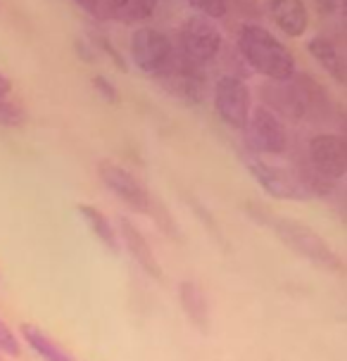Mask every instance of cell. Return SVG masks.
Here are the masks:
<instances>
[{
	"instance_id": "obj_27",
	"label": "cell",
	"mask_w": 347,
	"mask_h": 361,
	"mask_svg": "<svg viewBox=\"0 0 347 361\" xmlns=\"http://www.w3.org/2000/svg\"><path fill=\"white\" fill-rule=\"evenodd\" d=\"M12 93V81L0 72V95H10Z\"/></svg>"
},
{
	"instance_id": "obj_16",
	"label": "cell",
	"mask_w": 347,
	"mask_h": 361,
	"mask_svg": "<svg viewBox=\"0 0 347 361\" xmlns=\"http://www.w3.org/2000/svg\"><path fill=\"white\" fill-rule=\"evenodd\" d=\"M76 212H79V216L83 219V224L91 228V233L98 238L112 255H119V235H117V231H114V226L107 221V216L102 214L98 207H93V204H79Z\"/></svg>"
},
{
	"instance_id": "obj_1",
	"label": "cell",
	"mask_w": 347,
	"mask_h": 361,
	"mask_svg": "<svg viewBox=\"0 0 347 361\" xmlns=\"http://www.w3.org/2000/svg\"><path fill=\"white\" fill-rule=\"evenodd\" d=\"M238 50L257 74L276 83L295 76V55L260 24H243L238 31Z\"/></svg>"
},
{
	"instance_id": "obj_15",
	"label": "cell",
	"mask_w": 347,
	"mask_h": 361,
	"mask_svg": "<svg viewBox=\"0 0 347 361\" xmlns=\"http://www.w3.org/2000/svg\"><path fill=\"white\" fill-rule=\"evenodd\" d=\"M19 333H22L24 343H27L41 359H46V361H74L72 354L64 350V347L57 345L48 333H43L41 328H36L34 324H22L19 326Z\"/></svg>"
},
{
	"instance_id": "obj_26",
	"label": "cell",
	"mask_w": 347,
	"mask_h": 361,
	"mask_svg": "<svg viewBox=\"0 0 347 361\" xmlns=\"http://www.w3.org/2000/svg\"><path fill=\"white\" fill-rule=\"evenodd\" d=\"M236 3L243 10V15H255L257 12V0H236Z\"/></svg>"
},
{
	"instance_id": "obj_24",
	"label": "cell",
	"mask_w": 347,
	"mask_h": 361,
	"mask_svg": "<svg viewBox=\"0 0 347 361\" xmlns=\"http://www.w3.org/2000/svg\"><path fill=\"white\" fill-rule=\"evenodd\" d=\"M74 48H76V55H79L81 60H86V62H95V57H98L93 45L86 43V41H79V38L74 41Z\"/></svg>"
},
{
	"instance_id": "obj_25",
	"label": "cell",
	"mask_w": 347,
	"mask_h": 361,
	"mask_svg": "<svg viewBox=\"0 0 347 361\" xmlns=\"http://www.w3.org/2000/svg\"><path fill=\"white\" fill-rule=\"evenodd\" d=\"M317 8L321 15H333L338 8V0H317Z\"/></svg>"
},
{
	"instance_id": "obj_21",
	"label": "cell",
	"mask_w": 347,
	"mask_h": 361,
	"mask_svg": "<svg viewBox=\"0 0 347 361\" xmlns=\"http://www.w3.org/2000/svg\"><path fill=\"white\" fill-rule=\"evenodd\" d=\"M79 8L93 17L95 22H107L110 19V0H74Z\"/></svg>"
},
{
	"instance_id": "obj_18",
	"label": "cell",
	"mask_w": 347,
	"mask_h": 361,
	"mask_svg": "<svg viewBox=\"0 0 347 361\" xmlns=\"http://www.w3.org/2000/svg\"><path fill=\"white\" fill-rule=\"evenodd\" d=\"M24 119H27L24 109L19 107L10 95H0V126L15 128V126H22Z\"/></svg>"
},
{
	"instance_id": "obj_5",
	"label": "cell",
	"mask_w": 347,
	"mask_h": 361,
	"mask_svg": "<svg viewBox=\"0 0 347 361\" xmlns=\"http://www.w3.org/2000/svg\"><path fill=\"white\" fill-rule=\"evenodd\" d=\"M224 36L214 19L202 15H190L178 29V55L195 67L209 64L221 53Z\"/></svg>"
},
{
	"instance_id": "obj_3",
	"label": "cell",
	"mask_w": 347,
	"mask_h": 361,
	"mask_svg": "<svg viewBox=\"0 0 347 361\" xmlns=\"http://www.w3.org/2000/svg\"><path fill=\"white\" fill-rule=\"evenodd\" d=\"M131 57L133 64L140 69L143 74L152 76V79H159L169 72V67L176 62L178 50L176 45L164 31L152 29V27H138L131 34Z\"/></svg>"
},
{
	"instance_id": "obj_11",
	"label": "cell",
	"mask_w": 347,
	"mask_h": 361,
	"mask_svg": "<svg viewBox=\"0 0 347 361\" xmlns=\"http://www.w3.org/2000/svg\"><path fill=\"white\" fill-rule=\"evenodd\" d=\"M269 17L286 36L300 38L310 27V12L305 0H269Z\"/></svg>"
},
{
	"instance_id": "obj_2",
	"label": "cell",
	"mask_w": 347,
	"mask_h": 361,
	"mask_svg": "<svg viewBox=\"0 0 347 361\" xmlns=\"http://www.w3.org/2000/svg\"><path fill=\"white\" fill-rule=\"evenodd\" d=\"M255 212V219L260 224H267L269 228L279 235V240L288 245L293 252H298L300 257H305L307 262L317 264V267L326 271H340L343 269V259L329 243L321 238L317 231L310 226L295 221V219H284V216H274L260 209H250V214Z\"/></svg>"
},
{
	"instance_id": "obj_23",
	"label": "cell",
	"mask_w": 347,
	"mask_h": 361,
	"mask_svg": "<svg viewBox=\"0 0 347 361\" xmlns=\"http://www.w3.org/2000/svg\"><path fill=\"white\" fill-rule=\"evenodd\" d=\"M93 88H95V93H98L105 102H110V105H117L119 102V90L105 74L93 76Z\"/></svg>"
},
{
	"instance_id": "obj_22",
	"label": "cell",
	"mask_w": 347,
	"mask_h": 361,
	"mask_svg": "<svg viewBox=\"0 0 347 361\" xmlns=\"http://www.w3.org/2000/svg\"><path fill=\"white\" fill-rule=\"evenodd\" d=\"M0 352L8 354V357H22V347H19L17 335L10 331V326L0 319Z\"/></svg>"
},
{
	"instance_id": "obj_20",
	"label": "cell",
	"mask_w": 347,
	"mask_h": 361,
	"mask_svg": "<svg viewBox=\"0 0 347 361\" xmlns=\"http://www.w3.org/2000/svg\"><path fill=\"white\" fill-rule=\"evenodd\" d=\"M188 3L197 10V15L207 19H221L229 12V0H188Z\"/></svg>"
},
{
	"instance_id": "obj_14",
	"label": "cell",
	"mask_w": 347,
	"mask_h": 361,
	"mask_svg": "<svg viewBox=\"0 0 347 361\" xmlns=\"http://www.w3.org/2000/svg\"><path fill=\"white\" fill-rule=\"evenodd\" d=\"M307 53H310L314 60L319 62L321 69H326L333 79H336L340 86L345 83V64L343 57H340V50L336 48V43L326 36H312L307 41Z\"/></svg>"
},
{
	"instance_id": "obj_19",
	"label": "cell",
	"mask_w": 347,
	"mask_h": 361,
	"mask_svg": "<svg viewBox=\"0 0 347 361\" xmlns=\"http://www.w3.org/2000/svg\"><path fill=\"white\" fill-rule=\"evenodd\" d=\"M91 45L95 48V53H105L107 57H110V60L119 67V72H128V69H126V60L119 55V50L114 48V43L105 34H98V31H93V34H91Z\"/></svg>"
},
{
	"instance_id": "obj_17",
	"label": "cell",
	"mask_w": 347,
	"mask_h": 361,
	"mask_svg": "<svg viewBox=\"0 0 347 361\" xmlns=\"http://www.w3.org/2000/svg\"><path fill=\"white\" fill-rule=\"evenodd\" d=\"M157 10V0H110V19L121 24H140Z\"/></svg>"
},
{
	"instance_id": "obj_9",
	"label": "cell",
	"mask_w": 347,
	"mask_h": 361,
	"mask_svg": "<svg viewBox=\"0 0 347 361\" xmlns=\"http://www.w3.org/2000/svg\"><path fill=\"white\" fill-rule=\"evenodd\" d=\"M310 157L314 171L321 176L340 180L347 173V145L338 133H319L310 140Z\"/></svg>"
},
{
	"instance_id": "obj_8",
	"label": "cell",
	"mask_w": 347,
	"mask_h": 361,
	"mask_svg": "<svg viewBox=\"0 0 347 361\" xmlns=\"http://www.w3.org/2000/svg\"><path fill=\"white\" fill-rule=\"evenodd\" d=\"M98 173H100L102 183H105V188L110 190L112 195H117L128 209L138 212V214H150L155 197L147 192L145 185L140 183L131 171H126L124 166L112 164V162H100Z\"/></svg>"
},
{
	"instance_id": "obj_13",
	"label": "cell",
	"mask_w": 347,
	"mask_h": 361,
	"mask_svg": "<svg viewBox=\"0 0 347 361\" xmlns=\"http://www.w3.org/2000/svg\"><path fill=\"white\" fill-rule=\"evenodd\" d=\"M178 302H181V309L188 316V321L200 331H207L209 328V305L207 298H205L202 288L197 286L195 281H183L178 286Z\"/></svg>"
},
{
	"instance_id": "obj_7",
	"label": "cell",
	"mask_w": 347,
	"mask_h": 361,
	"mask_svg": "<svg viewBox=\"0 0 347 361\" xmlns=\"http://www.w3.org/2000/svg\"><path fill=\"white\" fill-rule=\"evenodd\" d=\"M214 109L219 119L231 128L243 131L250 117V88L236 74H224L214 83Z\"/></svg>"
},
{
	"instance_id": "obj_10",
	"label": "cell",
	"mask_w": 347,
	"mask_h": 361,
	"mask_svg": "<svg viewBox=\"0 0 347 361\" xmlns=\"http://www.w3.org/2000/svg\"><path fill=\"white\" fill-rule=\"evenodd\" d=\"M157 81L162 83V88L166 93L185 102H200L205 95V88H207V81H205V74L200 72V67L183 60L181 55H178L176 62L169 67V72L164 76H159Z\"/></svg>"
},
{
	"instance_id": "obj_4",
	"label": "cell",
	"mask_w": 347,
	"mask_h": 361,
	"mask_svg": "<svg viewBox=\"0 0 347 361\" xmlns=\"http://www.w3.org/2000/svg\"><path fill=\"white\" fill-rule=\"evenodd\" d=\"M243 164L250 171L260 188L272 197L279 200H310V190H307L305 180H302L300 171L286 169V166L272 164L267 159H262L260 154L243 152Z\"/></svg>"
},
{
	"instance_id": "obj_12",
	"label": "cell",
	"mask_w": 347,
	"mask_h": 361,
	"mask_svg": "<svg viewBox=\"0 0 347 361\" xmlns=\"http://www.w3.org/2000/svg\"><path fill=\"white\" fill-rule=\"evenodd\" d=\"M119 233L121 240H124L126 250L131 252V257L136 259V264L145 271L150 279H162V269L157 264V257L152 252V247L147 245V240L143 238V233L138 231V226L131 221V219L121 216L119 219Z\"/></svg>"
},
{
	"instance_id": "obj_6",
	"label": "cell",
	"mask_w": 347,
	"mask_h": 361,
	"mask_svg": "<svg viewBox=\"0 0 347 361\" xmlns=\"http://www.w3.org/2000/svg\"><path fill=\"white\" fill-rule=\"evenodd\" d=\"M248 152L252 154H284L288 150V131L274 109L264 105L250 109V117L243 126Z\"/></svg>"
}]
</instances>
